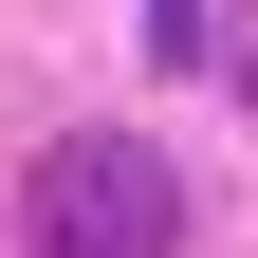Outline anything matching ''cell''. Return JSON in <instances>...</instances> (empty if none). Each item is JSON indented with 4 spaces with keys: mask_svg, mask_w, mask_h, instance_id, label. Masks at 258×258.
<instances>
[{
    "mask_svg": "<svg viewBox=\"0 0 258 258\" xmlns=\"http://www.w3.org/2000/svg\"><path fill=\"white\" fill-rule=\"evenodd\" d=\"M19 240L37 258H166L184 240V166L148 129H55L37 166H19Z\"/></svg>",
    "mask_w": 258,
    "mask_h": 258,
    "instance_id": "obj_1",
    "label": "cell"
}]
</instances>
